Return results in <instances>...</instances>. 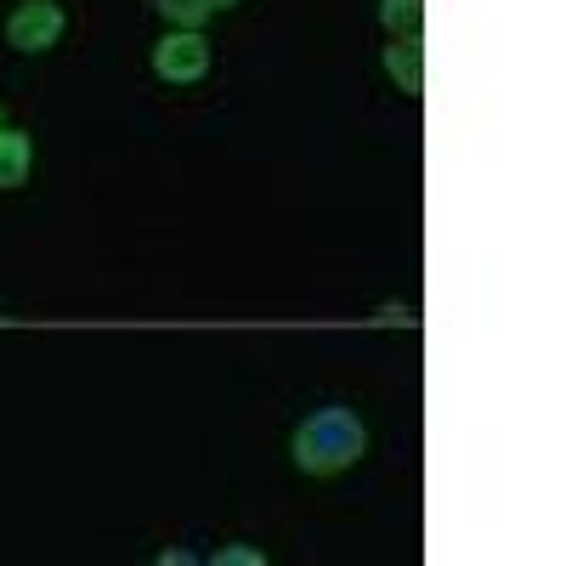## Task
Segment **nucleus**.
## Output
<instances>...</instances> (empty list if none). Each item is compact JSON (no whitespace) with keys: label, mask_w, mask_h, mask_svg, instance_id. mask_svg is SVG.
I'll return each instance as SVG.
<instances>
[{"label":"nucleus","mask_w":566,"mask_h":566,"mask_svg":"<svg viewBox=\"0 0 566 566\" xmlns=\"http://www.w3.org/2000/svg\"><path fill=\"white\" fill-rule=\"evenodd\" d=\"M368 453V431L352 408H317L295 431V464L306 476H340Z\"/></svg>","instance_id":"1"},{"label":"nucleus","mask_w":566,"mask_h":566,"mask_svg":"<svg viewBox=\"0 0 566 566\" xmlns=\"http://www.w3.org/2000/svg\"><path fill=\"white\" fill-rule=\"evenodd\" d=\"M154 74L170 80V85H193L210 74V40L199 29H170L159 45H154Z\"/></svg>","instance_id":"2"},{"label":"nucleus","mask_w":566,"mask_h":566,"mask_svg":"<svg viewBox=\"0 0 566 566\" xmlns=\"http://www.w3.org/2000/svg\"><path fill=\"white\" fill-rule=\"evenodd\" d=\"M57 40H63V7L57 0H23V7L7 18V45L12 52L40 57V52H52Z\"/></svg>","instance_id":"3"},{"label":"nucleus","mask_w":566,"mask_h":566,"mask_svg":"<svg viewBox=\"0 0 566 566\" xmlns=\"http://www.w3.org/2000/svg\"><path fill=\"white\" fill-rule=\"evenodd\" d=\"M386 74L397 80V91L419 97V91H424V45H419V34H413V40H391V45H386Z\"/></svg>","instance_id":"4"},{"label":"nucleus","mask_w":566,"mask_h":566,"mask_svg":"<svg viewBox=\"0 0 566 566\" xmlns=\"http://www.w3.org/2000/svg\"><path fill=\"white\" fill-rule=\"evenodd\" d=\"M29 165H34V142L23 130L0 125V187H23L29 181Z\"/></svg>","instance_id":"5"},{"label":"nucleus","mask_w":566,"mask_h":566,"mask_svg":"<svg viewBox=\"0 0 566 566\" xmlns=\"http://www.w3.org/2000/svg\"><path fill=\"white\" fill-rule=\"evenodd\" d=\"M380 23L391 29V40H413L419 23H424V0H380Z\"/></svg>","instance_id":"6"},{"label":"nucleus","mask_w":566,"mask_h":566,"mask_svg":"<svg viewBox=\"0 0 566 566\" xmlns=\"http://www.w3.org/2000/svg\"><path fill=\"white\" fill-rule=\"evenodd\" d=\"M154 7L176 23V29H205L216 18V0H154Z\"/></svg>","instance_id":"7"},{"label":"nucleus","mask_w":566,"mask_h":566,"mask_svg":"<svg viewBox=\"0 0 566 566\" xmlns=\"http://www.w3.org/2000/svg\"><path fill=\"white\" fill-rule=\"evenodd\" d=\"M374 323H386V328H413L419 317H413V306H380V312H374Z\"/></svg>","instance_id":"8"},{"label":"nucleus","mask_w":566,"mask_h":566,"mask_svg":"<svg viewBox=\"0 0 566 566\" xmlns=\"http://www.w3.org/2000/svg\"><path fill=\"white\" fill-rule=\"evenodd\" d=\"M216 560H221V566H244V560H250V566H261V549H221Z\"/></svg>","instance_id":"9"},{"label":"nucleus","mask_w":566,"mask_h":566,"mask_svg":"<svg viewBox=\"0 0 566 566\" xmlns=\"http://www.w3.org/2000/svg\"><path fill=\"white\" fill-rule=\"evenodd\" d=\"M232 7H244V0H216V12H232Z\"/></svg>","instance_id":"10"},{"label":"nucleus","mask_w":566,"mask_h":566,"mask_svg":"<svg viewBox=\"0 0 566 566\" xmlns=\"http://www.w3.org/2000/svg\"><path fill=\"white\" fill-rule=\"evenodd\" d=\"M0 125H7V108H0Z\"/></svg>","instance_id":"11"}]
</instances>
